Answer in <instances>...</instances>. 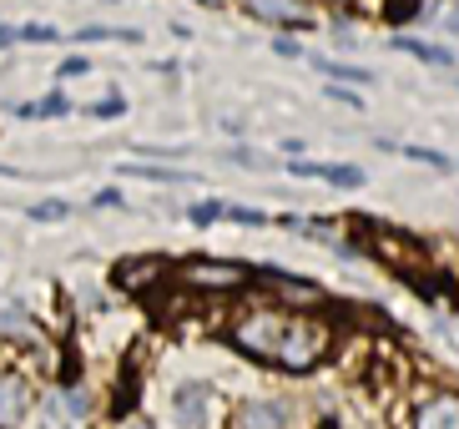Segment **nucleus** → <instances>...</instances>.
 Segmentation results:
<instances>
[{
    "label": "nucleus",
    "instance_id": "6ab92c4d",
    "mask_svg": "<svg viewBox=\"0 0 459 429\" xmlns=\"http://www.w3.org/2000/svg\"><path fill=\"white\" fill-rule=\"evenodd\" d=\"M132 399H136V374L126 369V379H122V390H117V404H111V409H117V415H126V409H132Z\"/></svg>",
    "mask_w": 459,
    "mask_h": 429
},
{
    "label": "nucleus",
    "instance_id": "4468645a",
    "mask_svg": "<svg viewBox=\"0 0 459 429\" xmlns=\"http://www.w3.org/2000/svg\"><path fill=\"white\" fill-rule=\"evenodd\" d=\"M66 111H71L66 96H41L36 107H21V117H66Z\"/></svg>",
    "mask_w": 459,
    "mask_h": 429
},
{
    "label": "nucleus",
    "instance_id": "f03ea898",
    "mask_svg": "<svg viewBox=\"0 0 459 429\" xmlns=\"http://www.w3.org/2000/svg\"><path fill=\"white\" fill-rule=\"evenodd\" d=\"M177 278L192 293H232V288L247 283V268L243 263H217V258H192V263H182Z\"/></svg>",
    "mask_w": 459,
    "mask_h": 429
},
{
    "label": "nucleus",
    "instance_id": "aec40b11",
    "mask_svg": "<svg viewBox=\"0 0 459 429\" xmlns=\"http://www.w3.org/2000/svg\"><path fill=\"white\" fill-rule=\"evenodd\" d=\"M222 217H232V223H243V228H263L268 217L263 213H253V207H222Z\"/></svg>",
    "mask_w": 459,
    "mask_h": 429
},
{
    "label": "nucleus",
    "instance_id": "2eb2a0df",
    "mask_svg": "<svg viewBox=\"0 0 459 429\" xmlns=\"http://www.w3.org/2000/svg\"><path fill=\"white\" fill-rule=\"evenodd\" d=\"M324 182H333V188H364V172L359 167H328L324 162Z\"/></svg>",
    "mask_w": 459,
    "mask_h": 429
},
{
    "label": "nucleus",
    "instance_id": "39448f33",
    "mask_svg": "<svg viewBox=\"0 0 459 429\" xmlns=\"http://www.w3.org/2000/svg\"><path fill=\"white\" fill-rule=\"evenodd\" d=\"M26 415H30V384L15 374H0V429L26 425Z\"/></svg>",
    "mask_w": 459,
    "mask_h": 429
},
{
    "label": "nucleus",
    "instance_id": "a211bd4d",
    "mask_svg": "<svg viewBox=\"0 0 459 429\" xmlns=\"http://www.w3.org/2000/svg\"><path fill=\"white\" fill-rule=\"evenodd\" d=\"M15 40H30V46H51V40H56V26H46V21H41V26H21V31H15Z\"/></svg>",
    "mask_w": 459,
    "mask_h": 429
},
{
    "label": "nucleus",
    "instance_id": "423d86ee",
    "mask_svg": "<svg viewBox=\"0 0 459 429\" xmlns=\"http://www.w3.org/2000/svg\"><path fill=\"white\" fill-rule=\"evenodd\" d=\"M414 429H459V394H429L414 409Z\"/></svg>",
    "mask_w": 459,
    "mask_h": 429
},
{
    "label": "nucleus",
    "instance_id": "9d476101",
    "mask_svg": "<svg viewBox=\"0 0 459 429\" xmlns=\"http://www.w3.org/2000/svg\"><path fill=\"white\" fill-rule=\"evenodd\" d=\"M243 5L257 15V21H278V26H298L293 0H243Z\"/></svg>",
    "mask_w": 459,
    "mask_h": 429
},
{
    "label": "nucleus",
    "instance_id": "cd10ccee",
    "mask_svg": "<svg viewBox=\"0 0 459 429\" xmlns=\"http://www.w3.org/2000/svg\"><path fill=\"white\" fill-rule=\"evenodd\" d=\"M273 51H278V56H303V51H298V40H273Z\"/></svg>",
    "mask_w": 459,
    "mask_h": 429
},
{
    "label": "nucleus",
    "instance_id": "9b49d317",
    "mask_svg": "<svg viewBox=\"0 0 459 429\" xmlns=\"http://www.w3.org/2000/svg\"><path fill=\"white\" fill-rule=\"evenodd\" d=\"M283 298H293V303H318V283H308V278H293V273H278V283H273Z\"/></svg>",
    "mask_w": 459,
    "mask_h": 429
},
{
    "label": "nucleus",
    "instance_id": "7ed1b4c3",
    "mask_svg": "<svg viewBox=\"0 0 459 429\" xmlns=\"http://www.w3.org/2000/svg\"><path fill=\"white\" fill-rule=\"evenodd\" d=\"M283 323H288V313H253V319H243L232 328V344H238L247 359H273L278 338H283Z\"/></svg>",
    "mask_w": 459,
    "mask_h": 429
},
{
    "label": "nucleus",
    "instance_id": "5701e85b",
    "mask_svg": "<svg viewBox=\"0 0 459 429\" xmlns=\"http://www.w3.org/2000/svg\"><path fill=\"white\" fill-rule=\"evenodd\" d=\"M389 15H394V21H414V15H419V0H394Z\"/></svg>",
    "mask_w": 459,
    "mask_h": 429
},
{
    "label": "nucleus",
    "instance_id": "393cba45",
    "mask_svg": "<svg viewBox=\"0 0 459 429\" xmlns=\"http://www.w3.org/2000/svg\"><path fill=\"white\" fill-rule=\"evenodd\" d=\"M66 409H71V415H76V419H82L86 409H91V399H86L82 390H71V394H66Z\"/></svg>",
    "mask_w": 459,
    "mask_h": 429
},
{
    "label": "nucleus",
    "instance_id": "f257e3e1",
    "mask_svg": "<svg viewBox=\"0 0 459 429\" xmlns=\"http://www.w3.org/2000/svg\"><path fill=\"white\" fill-rule=\"evenodd\" d=\"M333 349V328L318 319H288L283 323V338L273 349V363H283L288 374H303V369H318Z\"/></svg>",
    "mask_w": 459,
    "mask_h": 429
},
{
    "label": "nucleus",
    "instance_id": "ddd939ff",
    "mask_svg": "<svg viewBox=\"0 0 459 429\" xmlns=\"http://www.w3.org/2000/svg\"><path fill=\"white\" fill-rule=\"evenodd\" d=\"M313 66L324 71V76H333V81H374L368 71H359V66H343V61H328V56H313Z\"/></svg>",
    "mask_w": 459,
    "mask_h": 429
},
{
    "label": "nucleus",
    "instance_id": "c85d7f7f",
    "mask_svg": "<svg viewBox=\"0 0 459 429\" xmlns=\"http://www.w3.org/2000/svg\"><path fill=\"white\" fill-rule=\"evenodd\" d=\"M5 46H15V31L5 26V21H0V51H5Z\"/></svg>",
    "mask_w": 459,
    "mask_h": 429
},
{
    "label": "nucleus",
    "instance_id": "f8f14e48",
    "mask_svg": "<svg viewBox=\"0 0 459 429\" xmlns=\"http://www.w3.org/2000/svg\"><path fill=\"white\" fill-rule=\"evenodd\" d=\"M399 51H409V56H419V61H429V66H449V51L445 46H424V40H394Z\"/></svg>",
    "mask_w": 459,
    "mask_h": 429
},
{
    "label": "nucleus",
    "instance_id": "a878e982",
    "mask_svg": "<svg viewBox=\"0 0 459 429\" xmlns=\"http://www.w3.org/2000/svg\"><path fill=\"white\" fill-rule=\"evenodd\" d=\"M96 117H122V96H111V101H96Z\"/></svg>",
    "mask_w": 459,
    "mask_h": 429
},
{
    "label": "nucleus",
    "instance_id": "6e6552de",
    "mask_svg": "<svg viewBox=\"0 0 459 429\" xmlns=\"http://www.w3.org/2000/svg\"><path fill=\"white\" fill-rule=\"evenodd\" d=\"M238 429H288V404L283 399H253L238 409Z\"/></svg>",
    "mask_w": 459,
    "mask_h": 429
},
{
    "label": "nucleus",
    "instance_id": "bb28decb",
    "mask_svg": "<svg viewBox=\"0 0 459 429\" xmlns=\"http://www.w3.org/2000/svg\"><path fill=\"white\" fill-rule=\"evenodd\" d=\"M122 192H117V188H107V192H96V207H122Z\"/></svg>",
    "mask_w": 459,
    "mask_h": 429
},
{
    "label": "nucleus",
    "instance_id": "0eeeda50",
    "mask_svg": "<svg viewBox=\"0 0 459 429\" xmlns=\"http://www.w3.org/2000/svg\"><path fill=\"white\" fill-rule=\"evenodd\" d=\"M177 404V425L182 429H203L207 425V404H212V390L207 384H182V390L172 394Z\"/></svg>",
    "mask_w": 459,
    "mask_h": 429
},
{
    "label": "nucleus",
    "instance_id": "f3484780",
    "mask_svg": "<svg viewBox=\"0 0 459 429\" xmlns=\"http://www.w3.org/2000/svg\"><path fill=\"white\" fill-rule=\"evenodd\" d=\"M187 217L197 223V228H212L217 217H222V202H192V207H187Z\"/></svg>",
    "mask_w": 459,
    "mask_h": 429
},
{
    "label": "nucleus",
    "instance_id": "2f4dec72",
    "mask_svg": "<svg viewBox=\"0 0 459 429\" xmlns=\"http://www.w3.org/2000/svg\"><path fill=\"white\" fill-rule=\"evenodd\" d=\"M132 429H152V425H132Z\"/></svg>",
    "mask_w": 459,
    "mask_h": 429
},
{
    "label": "nucleus",
    "instance_id": "1a4fd4ad",
    "mask_svg": "<svg viewBox=\"0 0 459 429\" xmlns=\"http://www.w3.org/2000/svg\"><path fill=\"white\" fill-rule=\"evenodd\" d=\"M157 278H162V258H126V263H117V283L126 293H142Z\"/></svg>",
    "mask_w": 459,
    "mask_h": 429
},
{
    "label": "nucleus",
    "instance_id": "dca6fc26",
    "mask_svg": "<svg viewBox=\"0 0 459 429\" xmlns=\"http://www.w3.org/2000/svg\"><path fill=\"white\" fill-rule=\"evenodd\" d=\"M71 213V207H66V202H30V217H36V223H61V217H66Z\"/></svg>",
    "mask_w": 459,
    "mask_h": 429
},
{
    "label": "nucleus",
    "instance_id": "412c9836",
    "mask_svg": "<svg viewBox=\"0 0 459 429\" xmlns=\"http://www.w3.org/2000/svg\"><path fill=\"white\" fill-rule=\"evenodd\" d=\"M404 157L424 162V167H449V157L445 152H434V147H404Z\"/></svg>",
    "mask_w": 459,
    "mask_h": 429
},
{
    "label": "nucleus",
    "instance_id": "7c9ffc66",
    "mask_svg": "<svg viewBox=\"0 0 459 429\" xmlns=\"http://www.w3.org/2000/svg\"><path fill=\"white\" fill-rule=\"evenodd\" d=\"M197 5H222V0H197Z\"/></svg>",
    "mask_w": 459,
    "mask_h": 429
},
{
    "label": "nucleus",
    "instance_id": "4be33fe9",
    "mask_svg": "<svg viewBox=\"0 0 459 429\" xmlns=\"http://www.w3.org/2000/svg\"><path fill=\"white\" fill-rule=\"evenodd\" d=\"M132 177H147V182H182V172H157V167H122Z\"/></svg>",
    "mask_w": 459,
    "mask_h": 429
},
{
    "label": "nucleus",
    "instance_id": "b1692460",
    "mask_svg": "<svg viewBox=\"0 0 459 429\" xmlns=\"http://www.w3.org/2000/svg\"><path fill=\"white\" fill-rule=\"evenodd\" d=\"M86 56H66V61H61V76H86Z\"/></svg>",
    "mask_w": 459,
    "mask_h": 429
},
{
    "label": "nucleus",
    "instance_id": "20e7f679",
    "mask_svg": "<svg viewBox=\"0 0 459 429\" xmlns=\"http://www.w3.org/2000/svg\"><path fill=\"white\" fill-rule=\"evenodd\" d=\"M374 253L389 263V268L409 273V278H419V268H424V253H419V242L404 238V232H389V228H374Z\"/></svg>",
    "mask_w": 459,
    "mask_h": 429
},
{
    "label": "nucleus",
    "instance_id": "c756f323",
    "mask_svg": "<svg viewBox=\"0 0 459 429\" xmlns=\"http://www.w3.org/2000/svg\"><path fill=\"white\" fill-rule=\"evenodd\" d=\"M449 31H459V11H455V15H449Z\"/></svg>",
    "mask_w": 459,
    "mask_h": 429
}]
</instances>
